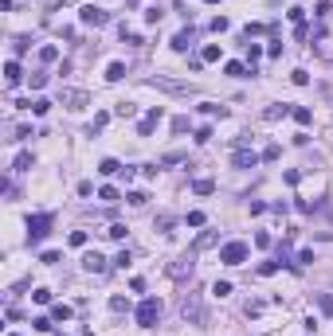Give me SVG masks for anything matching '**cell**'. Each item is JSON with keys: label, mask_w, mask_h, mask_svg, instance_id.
<instances>
[{"label": "cell", "mask_w": 333, "mask_h": 336, "mask_svg": "<svg viewBox=\"0 0 333 336\" xmlns=\"http://www.w3.org/2000/svg\"><path fill=\"white\" fill-rule=\"evenodd\" d=\"M181 317L188 324H200V328L208 324V309H204V297L200 293H184L181 297Z\"/></svg>", "instance_id": "1"}, {"label": "cell", "mask_w": 333, "mask_h": 336, "mask_svg": "<svg viewBox=\"0 0 333 336\" xmlns=\"http://www.w3.org/2000/svg\"><path fill=\"white\" fill-rule=\"evenodd\" d=\"M137 324H141V328H153V324L161 321V301H157V297H145V301H141V305H137Z\"/></svg>", "instance_id": "2"}, {"label": "cell", "mask_w": 333, "mask_h": 336, "mask_svg": "<svg viewBox=\"0 0 333 336\" xmlns=\"http://www.w3.org/2000/svg\"><path fill=\"white\" fill-rule=\"evenodd\" d=\"M145 86H153V90H165V94H192V86H188V82H177V78H161V74L145 78Z\"/></svg>", "instance_id": "3"}, {"label": "cell", "mask_w": 333, "mask_h": 336, "mask_svg": "<svg viewBox=\"0 0 333 336\" xmlns=\"http://www.w3.org/2000/svg\"><path fill=\"white\" fill-rule=\"evenodd\" d=\"M59 106H67V110H87V106H91V94H87V90L63 86L59 90Z\"/></svg>", "instance_id": "4"}, {"label": "cell", "mask_w": 333, "mask_h": 336, "mask_svg": "<svg viewBox=\"0 0 333 336\" xmlns=\"http://www.w3.org/2000/svg\"><path fill=\"white\" fill-rule=\"evenodd\" d=\"M220 262L243 266V262H247V243H224V247H220Z\"/></svg>", "instance_id": "5"}, {"label": "cell", "mask_w": 333, "mask_h": 336, "mask_svg": "<svg viewBox=\"0 0 333 336\" xmlns=\"http://www.w3.org/2000/svg\"><path fill=\"white\" fill-rule=\"evenodd\" d=\"M47 231H51V215H47V211H39V215L28 219V243H39Z\"/></svg>", "instance_id": "6"}, {"label": "cell", "mask_w": 333, "mask_h": 336, "mask_svg": "<svg viewBox=\"0 0 333 336\" xmlns=\"http://www.w3.org/2000/svg\"><path fill=\"white\" fill-rule=\"evenodd\" d=\"M78 20H82L87 28H106V24H110V12H102V8H94V4H87V8L78 12Z\"/></svg>", "instance_id": "7"}, {"label": "cell", "mask_w": 333, "mask_h": 336, "mask_svg": "<svg viewBox=\"0 0 333 336\" xmlns=\"http://www.w3.org/2000/svg\"><path fill=\"white\" fill-rule=\"evenodd\" d=\"M259 161H263V153H255V149H235V157H231L235 168H255Z\"/></svg>", "instance_id": "8"}, {"label": "cell", "mask_w": 333, "mask_h": 336, "mask_svg": "<svg viewBox=\"0 0 333 336\" xmlns=\"http://www.w3.org/2000/svg\"><path fill=\"white\" fill-rule=\"evenodd\" d=\"M161 117H165V114H161V106H157V110H149V114L137 121V137H149V133L157 129V121H161Z\"/></svg>", "instance_id": "9"}, {"label": "cell", "mask_w": 333, "mask_h": 336, "mask_svg": "<svg viewBox=\"0 0 333 336\" xmlns=\"http://www.w3.org/2000/svg\"><path fill=\"white\" fill-rule=\"evenodd\" d=\"M82 270H91V274H106V258L91 250V254H82Z\"/></svg>", "instance_id": "10"}, {"label": "cell", "mask_w": 333, "mask_h": 336, "mask_svg": "<svg viewBox=\"0 0 333 336\" xmlns=\"http://www.w3.org/2000/svg\"><path fill=\"white\" fill-rule=\"evenodd\" d=\"M188 274H192V258H188V254H184V258H177V262L169 266V278H177V281H184Z\"/></svg>", "instance_id": "11"}, {"label": "cell", "mask_w": 333, "mask_h": 336, "mask_svg": "<svg viewBox=\"0 0 333 336\" xmlns=\"http://www.w3.org/2000/svg\"><path fill=\"white\" fill-rule=\"evenodd\" d=\"M192 43H196V31H192V28H184V31L173 35V51H188Z\"/></svg>", "instance_id": "12"}, {"label": "cell", "mask_w": 333, "mask_h": 336, "mask_svg": "<svg viewBox=\"0 0 333 336\" xmlns=\"http://www.w3.org/2000/svg\"><path fill=\"white\" fill-rule=\"evenodd\" d=\"M4 78H8V86H16V82H20V63H16V59H8V63H4Z\"/></svg>", "instance_id": "13"}, {"label": "cell", "mask_w": 333, "mask_h": 336, "mask_svg": "<svg viewBox=\"0 0 333 336\" xmlns=\"http://www.w3.org/2000/svg\"><path fill=\"white\" fill-rule=\"evenodd\" d=\"M286 114H290V106H278V102L263 110V117H267V121H278V117H286Z\"/></svg>", "instance_id": "14"}, {"label": "cell", "mask_w": 333, "mask_h": 336, "mask_svg": "<svg viewBox=\"0 0 333 336\" xmlns=\"http://www.w3.org/2000/svg\"><path fill=\"white\" fill-rule=\"evenodd\" d=\"M126 78V63H110L106 67V82H121Z\"/></svg>", "instance_id": "15"}, {"label": "cell", "mask_w": 333, "mask_h": 336, "mask_svg": "<svg viewBox=\"0 0 333 336\" xmlns=\"http://www.w3.org/2000/svg\"><path fill=\"white\" fill-rule=\"evenodd\" d=\"M98 172H102V176H118V172H126V168H121V164L114 161V157H106V161L98 164Z\"/></svg>", "instance_id": "16"}, {"label": "cell", "mask_w": 333, "mask_h": 336, "mask_svg": "<svg viewBox=\"0 0 333 336\" xmlns=\"http://www.w3.org/2000/svg\"><path fill=\"white\" fill-rule=\"evenodd\" d=\"M98 200H106V204H118L121 196H118V188H114V184H102V188H98Z\"/></svg>", "instance_id": "17"}, {"label": "cell", "mask_w": 333, "mask_h": 336, "mask_svg": "<svg viewBox=\"0 0 333 336\" xmlns=\"http://www.w3.org/2000/svg\"><path fill=\"white\" fill-rule=\"evenodd\" d=\"M71 313H75L71 305H51V321H71Z\"/></svg>", "instance_id": "18"}, {"label": "cell", "mask_w": 333, "mask_h": 336, "mask_svg": "<svg viewBox=\"0 0 333 336\" xmlns=\"http://www.w3.org/2000/svg\"><path fill=\"white\" fill-rule=\"evenodd\" d=\"M106 121H110V114H94V121H91V129H87V137H94L98 129H106Z\"/></svg>", "instance_id": "19"}, {"label": "cell", "mask_w": 333, "mask_h": 336, "mask_svg": "<svg viewBox=\"0 0 333 336\" xmlns=\"http://www.w3.org/2000/svg\"><path fill=\"white\" fill-rule=\"evenodd\" d=\"M55 59H59V47H39V63H55Z\"/></svg>", "instance_id": "20"}, {"label": "cell", "mask_w": 333, "mask_h": 336, "mask_svg": "<svg viewBox=\"0 0 333 336\" xmlns=\"http://www.w3.org/2000/svg\"><path fill=\"white\" fill-rule=\"evenodd\" d=\"M290 114H294V121H298V125H310V110H306V106H294V110H290Z\"/></svg>", "instance_id": "21"}, {"label": "cell", "mask_w": 333, "mask_h": 336, "mask_svg": "<svg viewBox=\"0 0 333 336\" xmlns=\"http://www.w3.org/2000/svg\"><path fill=\"white\" fill-rule=\"evenodd\" d=\"M259 55H263V47H259V43H247V67H251V71H255Z\"/></svg>", "instance_id": "22"}, {"label": "cell", "mask_w": 333, "mask_h": 336, "mask_svg": "<svg viewBox=\"0 0 333 336\" xmlns=\"http://www.w3.org/2000/svg\"><path fill=\"white\" fill-rule=\"evenodd\" d=\"M12 168H16V172H28V168H31V153H20V157L12 161Z\"/></svg>", "instance_id": "23"}, {"label": "cell", "mask_w": 333, "mask_h": 336, "mask_svg": "<svg viewBox=\"0 0 333 336\" xmlns=\"http://www.w3.org/2000/svg\"><path fill=\"white\" fill-rule=\"evenodd\" d=\"M192 191H196V196H212L216 184H212V180H196V184H192Z\"/></svg>", "instance_id": "24"}, {"label": "cell", "mask_w": 333, "mask_h": 336, "mask_svg": "<svg viewBox=\"0 0 333 336\" xmlns=\"http://www.w3.org/2000/svg\"><path fill=\"white\" fill-rule=\"evenodd\" d=\"M200 59H204V63H216V59H220V43H208L200 51Z\"/></svg>", "instance_id": "25"}, {"label": "cell", "mask_w": 333, "mask_h": 336, "mask_svg": "<svg viewBox=\"0 0 333 336\" xmlns=\"http://www.w3.org/2000/svg\"><path fill=\"white\" fill-rule=\"evenodd\" d=\"M208 247H216V231H204L196 238V250H208Z\"/></svg>", "instance_id": "26"}, {"label": "cell", "mask_w": 333, "mask_h": 336, "mask_svg": "<svg viewBox=\"0 0 333 336\" xmlns=\"http://www.w3.org/2000/svg\"><path fill=\"white\" fill-rule=\"evenodd\" d=\"M200 110H204L208 117H227V110H224V106H216V102H204Z\"/></svg>", "instance_id": "27"}, {"label": "cell", "mask_w": 333, "mask_h": 336, "mask_svg": "<svg viewBox=\"0 0 333 336\" xmlns=\"http://www.w3.org/2000/svg\"><path fill=\"white\" fill-rule=\"evenodd\" d=\"M114 114H118V117H134L137 106H134V102H118V106H114Z\"/></svg>", "instance_id": "28"}, {"label": "cell", "mask_w": 333, "mask_h": 336, "mask_svg": "<svg viewBox=\"0 0 333 336\" xmlns=\"http://www.w3.org/2000/svg\"><path fill=\"white\" fill-rule=\"evenodd\" d=\"M278 266H282V262H278V258H271V262L259 266V274H263V278H271V274H278Z\"/></svg>", "instance_id": "29"}, {"label": "cell", "mask_w": 333, "mask_h": 336, "mask_svg": "<svg viewBox=\"0 0 333 336\" xmlns=\"http://www.w3.org/2000/svg\"><path fill=\"white\" fill-rule=\"evenodd\" d=\"M110 309H114V313H126V309H130V301H126L121 293H114V297H110Z\"/></svg>", "instance_id": "30"}, {"label": "cell", "mask_w": 333, "mask_h": 336, "mask_svg": "<svg viewBox=\"0 0 333 336\" xmlns=\"http://www.w3.org/2000/svg\"><path fill=\"white\" fill-rule=\"evenodd\" d=\"M47 110H51V102H47V98H35V102H31V114H35V117H44Z\"/></svg>", "instance_id": "31"}, {"label": "cell", "mask_w": 333, "mask_h": 336, "mask_svg": "<svg viewBox=\"0 0 333 336\" xmlns=\"http://www.w3.org/2000/svg\"><path fill=\"white\" fill-rule=\"evenodd\" d=\"M106 238H114V243H121V238H126V227H121V223H110Z\"/></svg>", "instance_id": "32"}, {"label": "cell", "mask_w": 333, "mask_h": 336, "mask_svg": "<svg viewBox=\"0 0 333 336\" xmlns=\"http://www.w3.org/2000/svg\"><path fill=\"white\" fill-rule=\"evenodd\" d=\"M28 82H31V90H44V86H47V74H44V71H35Z\"/></svg>", "instance_id": "33"}, {"label": "cell", "mask_w": 333, "mask_h": 336, "mask_svg": "<svg viewBox=\"0 0 333 336\" xmlns=\"http://www.w3.org/2000/svg\"><path fill=\"white\" fill-rule=\"evenodd\" d=\"M173 227H177V219H173V215H161V219H157V231H173Z\"/></svg>", "instance_id": "34"}, {"label": "cell", "mask_w": 333, "mask_h": 336, "mask_svg": "<svg viewBox=\"0 0 333 336\" xmlns=\"http://www.w3.org/2000/svg\"><path fill=\"white\" fill-rule=\"evenodd\" d=\"M196 141H200V145H208V141H212V125H200V129H196Z\"/></svg>", "instance_id": "35"}, {"label": "cell", "mask_w": 333, "mask_h": 336, "mask_svg": "<svg viewBox=\"0 0 333 336\" xmlns=\"http://www.w3.org/2000/svg\"><path fill=\"white\" fill-rule=\"evenodd\" d=\"M24 51H28V39H24V35H16V39H12V55H24Z\"/></svg>", "instance_id": "36"}, {"label": "cell", "mask_w": 333, "mask_h": 336, "mask_svg": "<svg viewBox=\"0 0 333 336\" xmlns=\"http://www.w3.org/2000/svg\"><path fill=\"white\" fill-rule=\"evenodd\" d=\"M310 262H318L314 250H298V262H294V266H310Z\"/></svg>", "instance_id": "37"}, {"label": "cell", "mask_w": 333, "mask_h": 336, "mask_svg": "<svg viewBox=\"0 0 333 336\" xmlns=\"http://www.w3.org/2000/svg\"><path fill=\"white\" fill-rule=\"evenodd\" d=\"M243 313H247V317H259V313H263V301H247V305H243Z\"/></svg>", "instance_id": "38"}, {"label": "cell", "mask_w": 333, "mask_h": 336, "mask_svg": "<svg viewBox=\"0 0 333 336\" xmlns=\"http://www.w3.org/2000/svg\"><path fill=\"white\" fill-rule=\"evenodd\" d=\"M31 324H35V332H51V317H35Z\"/></svg>", "instance_id": "39"}, {"label": "cell", "mask_w": 333, "mask_h": 336, "mask_svg": "<svg viewBox=\"0 0 333 336\" xmlns=\"http://www.w3.org/2000/svg\"><path fill=\"white\" fill-rule=\"evenodd\" d=\"M212 293H216V297H227V293H231V281H216Z\"/></svg>", "instance_id": "40"}, {"label": "cell", "mask_w": 333, "mask_h": 336, "mask_svg": "<svg viewBox=\"0 0 333 336\" xmlns=\"http://www.w3.org/2000/svg\"><path fill=\"white\" fill-rule=\"evenodd\" d=\"M39 262H47V266H55V262H59V250H44V254H39Z\"/></svg>", "instance_id": "41"}, {"label": "cell", "mask_w": 333, "mask_h": 336, "mask_svg": "<svg viewBox=\"0 0 333 336\" xmlns=\"http://www.w3.org/2000/svg\"><path fill=\"white\" fill-rule=\"evenodd\" d=\"M126 200H130V204H134V207H141V204H145V200H149V196H145V191H130Z\"/></svg>", "instance_id": "42"}, {"label": "cell", "mask_w": 333, "mask_h": 336, "mask_svg": "<svg viewBox=\"0 0 333 336\" xmlns=\"http://www.w3.org/2000/svg\"><path fill=\"white\" fill-rule=\"evenodd\" d=\"M31 301H35V305H47V301H51V293H47V290H35V293H31Z\"/></svg>", "instance_id": "43"}, {"label": "cell", "mask_w": 333, "mask_h": 336, "mask_svg": "<svg viewBox=\"0 0 333 336\" xmlns=\"http://www.w3.org/2000/svg\"><path fill=\"white\" fill-rule=\"evenodd\" d=\"M173 133H188V117H173Z\"/></svg>", "instance_id": "44"}, {"label": "cell", "mask_w": 333, "mask_h": 336, "mask_svg": "<svg viewBox=\"0 0 333 336\" xmlns=\"http://www.w3.org/2000/svg\"><path fill=\"white\" fill-rule=\"evenodd\" d=\"M188 227H204V211H188Z\"/></svg>", "instance_id": "45"}, {"label": "cell", "mask_w": 333, "mask_h": 336, "mask_svg": "<svg viewBox=\"0 0 333 336\" xmlns=\"http://www.w3.org/2000/svg\"><path fill=\"white\" fill-rule=\"evenodd\" d=\"M71 247H87V231H71Z\"/></svg>", "instance_id": "46"}, {"label": "cell", "mask_w": 333, "mask_h": 336, "mask_svg": "<svg viewBox=\"0 0 333 336\" xmlns=\"http://www.w3.org/2000/svg\"><path fill=\"white\" fill-rule=\"evenodd\" d=\"M161 16H165L161 8H145V20H149V24H161Z\"/></svg>", "instance_id": "47"}, {"label": "cell", "mask_w": 333, "mask_h": 336, "mask_svg": "<svg viewBox=\"0 0 333 336\" xmlns=\"http://www.w3.org/2000/svg\"><path fill=\"white\" fill-rule=\"evenodd\" d=\"M318 305H321V313H333V293H321Z\"/></svg>", "instance_id": "48"}, {"label": "cell", "mask_w": 333, "mask_h": 336, "mask_svg": "<svg viewBox=\"0 0 333 336\" xmlns=\"http://www.w3.org/2000/svg\"><path fill=\"white\" fill-rule=\"evenodd\" d=\"M255 247L267 250V247H271V234H267V231H259V234H255Z\"/></svg>", "instance_id": "49"}, {"label": "cell", "mask_w": 333, "mask_h": 336, "mask_svg": "<svg viewBox=\"0 0 333 336\" xmlns=\"http://www.w3.org/2000/svg\"><path fill=\"white\" fill-rule=\"evenodd\" d=\"M290 78H294V86H306V82H310V74H306V71H294Z\"/></svg>", "instance_id": "50"}, {"label": "cell", "mask_w": 333, "mask_h": 336, "mask_svg": "<svg viewBox=\"0 0 333 336\" xmlns=\"http://www.w3.org/2000/svg\"><path fill=\"white\" fill-rule=\"evenodd\" d=\"M263 161H278V145H267V149H263Z\"/></svg>", "instance_id": "51"}, {"label": "cell", "mask_w": 333, "mask_h": 336, "mask_svg": "<svg viewBox=\"0 0 333 336\" xmlns=\"http://www.w3.org/2000/svg\"><path fill=\"white\" fill-rule=\"evenodd\" d=\"M286 16H290V20H294V24H302V20H306V8H290Z\"/></svg>", "instance_id": "52"}, {"label": "cell", "mask_w": 333, "mask_h": 336, "mask_svg": "<svg viewBox=\"0 0 333 336\" xmlns=\"http://www.w3.org/2000/svg\"><path fill=\"white\" fill-rule=\"evenodd\" d=\"M227 28H231V24H227L224 16H216V20H212V31H227Z\"/></svg>", "instance_id": "53"}, {"label": "cell", "mask_w": 333, "mask_h": 336, "mask_svg": "<svg viewBox=\"0 0 333 336\" xmlns=\"http://www.w3.org/2000/svg\"><path fill=\"white\" fill-rule=\"evenodd\" d=\"M208 4H220V0H208Z\"/></svg>", "instance_id": "54"}, {"label": "cell", "mask_w": 333, "mask_h": 336, "mask_svg": "<svg viewBox=\"0 0 333 336\" xmlns=\"http://www.w3.org/2000/svg\"><path fill=\"white\" fill-rule=\"evenodd\" d=\"M8 336H20V332H8Z\"/></svg>", "instance_id": "55"}, {"label": "cell", "mask_w": 333, "mask_h": 336, "mask_svg": "<svg viewBox=\"0 0 333 336\" xmlns=\"http://www.w3.org/2000/svg\"><path fill=\"white\" fill-rule=\"evenodd\" d=\"M271 4H274V0H271Z\"/></svg>", "instance_id": "56"}]
</instances>
